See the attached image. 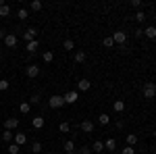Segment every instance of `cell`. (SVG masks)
Wrapping results in <instances>:
<instances>
[{
    "label": "cell",
    "instance_id": "30bf717a",
    "mask_svg": "<svg viewBox=\"0 0 156 154\" xmlns=\"http://www.w3.org/2000/svg\"><path fill=\"white\" fill-rule=\"evenodd\" d=\"M79 129L83 131V133H92V131H94V123L85 119V121H81V125H79Z\"/></svg>",
    "mask_w": 156,
    "mask_h": 154
},
{
    "label": "cell",
    "instance_id": "7bdbcfd3",
    "mask_svg": "<svg viewBox=\"0 0 156 154\" xmlns=\"http://www.w3.org/2000/svg\"><path fill=\"white\" fill-rule=\"evenodd\" d=\"M46 154H52V152H46Z\"/></svg>",
    "mask_w": 156,
    "mask_h": 154
},
{
    "label": "cell",
    "instance_id": "7a4b0ae2",
    "mask_svg": "<svg viewBox=\"0 0 156 154\" xmlns=\"http://www.w3.org/2000/svg\"><path fill=\"white\" fill-rule=\"evenodd\" d=\"M77 98H79V92H77V90H71V92H67V94L62 96L65 104H75V102H77Z\"/></svg>",
    "mask_w": 156,
    "mask_h": 154
},
{
    "label": "cell",
    "instance_id": "2e32d148",
    "mask_svg": "<svg viewBox=\"0 0 156 154\" xmlns=\"http://www.w3.org/2000/svg\"><path fill=\"white\" fill-rule=\"evenodd\" d=\"M9 15H11V6L0 0V17H9Z\"/></svg>",
    "mask_w": 156,
    "mask_h": 154
},
{
    "label": "cell",
    "instance_id": "484cf974",
    "mask_svg": "<svg viewBox=\"0 0 156 154\" xmlns=\"http://www.w3.org/2000/svg\"><path fill=\"white\" fill-rule=\"evenodd\" d=\"M135 144H137V135L135 133H129L127 135V146H135Z\"/></svg>",
    "mask_w": 156,
    "mask_h": 154
},
{
    "label": "cell",
    "instance_id": "7c38bea8",
    "mask_svg": "<svg viewBox=\"0 0 156 154\" xmlns=\"http://www.w3.org/2000/svg\"><path fill=\"white\" fill-rule=\"evenodd\" d=\"M144 36L148 38V40H154V38H156V27H154V25H148V27L144 29Z\"/></svg>",
    "mask_w": 156,
    "mask_h": 154
},
{
    "label": "cell",
    "instance_id": "d6a6232c",
    "mask_svg": "<svg viewBox=\"0 0 156 154\" xmlns=\"http://www.w3.org/2000/svg\"><path fill=\"white\" fill-rule=\"evenodd\" d=\"M77 154H92V148H90V146H81V148L77 150Z\"/></svg>",
    "mask_w": 156,
    "mask_h": 154
},
{
    "label": "cell",
    "instance_id": "d590c367",
    "mask_svg": "<svg viewBox=\"0 0 156 154\" xmlns=\"http://www.w3.org/2000/svg\"><path fill=\"white\" fill-rule=\"evenodd\" d=\"M121 154H135V150H133V146H125V148L121 150Z\"/></svg>",
    "mask_w": 156,
    "mask_h": 154
},
{
    "label": "cell",
    "instance_id": "6da1fadb",
    "mask_svg": "<svg viewBox=\"0 0 156 154\" xmlns=\"http://www.w3.org/2000/svg\"><path fill=\"white\" fill-rule=\"evenodd\" d=\"M144 98H148V100H154L156 98V83H152V81H148V83H144Z\"/></svg>",
    "mask_w": 156,
    "mask_h": 154
},
{
    "label": "cell",
    "instance_id": "52a82bcc",
    "mask_svg": "<svg viewBox=\"0 0 156 154\" xmlns=\"http://www.w3.org/2000/svg\"><path fill=\"white\" fill-rule=\"evenodd\" d=\"M17 42H19V40H17L15 34H6V38H4V46H6V48H15V46H17Z\"/></svg>",
    "mask_w": 156,
    "mask_h": 154
},
{
    "label": "cell",
    "instance_id": "83f0119b",
    "mask_svg": "<svg viewBox=\"0 0 156 154\" xmlns=\"http://www.w3.org/2000/svg\"><path fill=\"white\" fill-rule=\"evenodd\" d=\"M62 46H65V50H75V42L73 40H65Z\"/></svg>",
    "mask_w": 156,
    "mask_h": 154
},
{
    "label": "cell",
    "instance_id": "603a6c76",
    "mask_svg": "<svg viewBox=\"0 0 156 154\" xmlns=\"http://www.w3.org/2000/svg\"><path fill=\"white\" fill-rule=\"evenodd\" d=\"M104 148H108V150H115V148H117V140H115V138L106 140V142H104Z\"/></svg>",
    "mask_w": 156,
    "mask_h": 154
},
{
    "label": "cell",
    "instance_id": "ba28073f",
    "mask_svg": "<svg viewBox=\"0 0 156 154\" xmlns=\"http://www.w3.org/2000/svg\"><path fill=\"white\" fill-rule=\"evenodd\" d=\"M36 36H37L36 27H29V29L23 34V40H25V42H34V40H36Z\"/></svg>",
    "mask_w": 156,
    "mask_h": 154
},
{
    "label": "cell",
    "instance_id": "4fadbf2b",
    "mask_svg": "<svg viewBox=\"0 0 156 154\" xmlns=\"http://www.w3.org/2000/svg\"><path fill=\"white\" fill-rule=\"evenodd\" d=\"M44 123H46V121H44V117H34V119H31L34 129H42V127H44Z\"/></svg>",
    "mask_w": 156,
    "mask_h": 154
},
{
    "label": "cell",
    "instance_id": "f35d334b",
    "mask_svg": "<svg viewBox=\"0 0 156 154\" xmlns=\"http://www.w3.org/2000/svg\"><path fill=\"white\" fill-rule=\"evenodd\" d=\"M37 102H40V96H34V98L29 100V104H37Z\"/></svg>",
    "mask_w": 156,
    "mask_h": 154
},
{
    "label": "cell",
    "instance_id": "9a60e30c",
    "mask_svg": "<svg viewBox=\"0 0 156 154\" xmlns=\"http://www.w3.org/2000/svg\"><path fill=\"white\" fill-rule=\"evenodd\" d=\"M37 40H34V42H27V46H25V50L29 52V54H36V50H37Z\"/></svg>",
    "mask_w": 156,
    "mask_h": 154
},
{
    "label": "cell",
    "instance_id": "9c48e42d",
    "mask_svg": "<svg viewBox=\"0 0 156 154\" xmlns=\"http://www.w3.org/2000/svg\"><path fill=\"white\" fill-rule=\"evenodd\" d=\"M90 88H92L90 79H79V81H77V92H87Z\"/></svg>",
    "mask_w": 156,
    "mask_h": 154
},
{
    "label": "cell",
    "instance_id": "f6af8a7d",
    "mask_svg": "<svg viewBox=\"0 0 156 154\" xmlns=\"http://www.w3.org/2000/svg\"><path fill=\"white\" fill-rule=\"evenodd\" d=\"M71 154H75V152H71Z\"/></svg>",
    "mask_w": 156,
    "mask_h": 154
},
{
    "label": "cell",
    "instance_id": "b9f144b4",
    "mask_svg": "<svg viewBox=\"0 0 156 154\" xmlns=\"http://www.w3.org/2000/svg\"><path fill=\"white\" fill-rule=\"evenodd\" d=\"M154 138H156V129H154Z\"/></svg>",
    "mask_w": 156,
    "mask_h": 154
},
{
    "label": "cell",
    "instance_id": "1f68e13d",
    "mask_svg": "<svg viewBox=\"0 0 156 154\" xmlns=\"http://www.w3.org/2000/svg\"><path fill=\"white\" fill-rule=\"evenodd\" d=\"M58 129L62 131V133H67V131L71 129V125H69V123H67V121H62V123H60V125H58Z\"/></svg>",
    "mask_w": 156,
    "mask_h": 154
},
{
    "label": "cell",
    "instance_id": "ffe728a7",
    "mask_svg": "<svg viewBox=\"0 0 156 154\" xmlns=\"http://www.w3.org/2000/svg\"><path fill=\"white\" fill-rule=\"evenodd\" d=\"M85 59H87V54H85L83 50H77L75 52V63H83Z\"/></svg>",
    "mask_w": 156,
    "mask_h": 154
},
{
    "label": "cell",
    "instance_id": "e0dca14e",
    "mask_svg": "<svg viewBox=\"0 0 156 154\" xmlns=\"http://www.w3.org/2000/svg\"><path fill=\"white\" fill-rule=\"evenodd\" d=\"M102 150H104V142L102 140H96L92 144V152H102Z\"/></svg>",
    "mask_w": 156,
    "mask_h": 154
},
{
    "label": "cell",
    "instance_id": "44dd1931",
    "mask_svg": "<svg viewBox=\"0 0 156 154\" xmlns=\"http://www.w3.org/2000/svg\"><path fill=\"white\" fill-rule=\"evenodd\" d=\"M42 59H44V63H52V60H54V52H52V50H46V52L42 54Z\"/></svg>",
    "mask_w": 156,
    "mask_h": 154
},
{
    "label": "cell",
    "instance_id": "8d00e7d4",
    "mask_svg": "<svg viewBox=\"0 0 156 154\" xmlns=\"http://www.w3.org/2000/svg\"><path fill=\"white\" fill-rule=\"evenodd\" d=\"M131 6H133V9H137V11H140V6H142V2H140V0H131Z\"/></svg>",
    "mask_w": 156,
    "mask_h": 154
},
{
    "label": "cell",
    "instance_id": "e575fe53",
    "mask_svg": "<svg viewBox=\"0 0 156 154\" xmlns=\"http://www.w3.org/2000/svg\"><path fill=\"white\" fill-rule=\"evenodd\" d=\"M102 44H104L106 48H112V46H115V42H112V38H104V40H102Z\"/></svg>",
    "mask_w": 156,
    "mask_h": 154
},
{
    "label": "cell",
    "instance_id": "ee69618b",
    "mask_svg": "<svg viewBox=\"0 0 156 154\" xmlns=\"http://www.w3.org/2000/svg\"><path fill=\"white\" fill-rule=\"evenodd\" d=\"M0 54H2V50H0Z\"/></svg>",
    "mask_w": 156,
    "mask_h": 154
},
{
    "label": "cell",
    "instance_id": "d6986e66",
    "mask_svg": "<svg viewBox=\"0 0 156 154\" xmlns=\"http://www.w3.org/2000/svg\"><path fill=\"white\" fill-rule=\"evenodd\" d=\"M42 6H44V4H42L40 0H31V4H29V9H31V11H34V13L42 11Z\"/></svg>",
    "mask_w": 156,
    "mask_h": 154
},
{
    "label": "cell",
    "instance_id": "277c9868",
    "mask_svg": "<svg viewBox=\"0 0 156 154\" xmlns=\"http://www.w3.org/2000/svg\"><path fill=\"white\" fill-rule=\"evenodd\" d=\"M17 127H19V117H9L4 121V129L12 131V129H17Z\"/></svg>",
    "mask_w": 156,
    "mask_h": 154
},
{
    "label": "cell",
    "instance_id": "7402d4cb",
    "mask_svg": "<svg viewBox=\"0 0 156 154\" xmlns=\"http://www.w3.org/2000/svg\"><path fill=\"white\" fill-rule=\"evenodd\" d=\"M12 138H15V133H12V131H9V129L2 131V140H4V142H12Z\"/></svg>",
    "mask_w": 156,
    "mask_h": 154
},
{
    "label": "cell",
    "instance_id": "ac0fdd59",
    "mask_svg": "<svg viewBox=\"0 0 156 154\" xmlns=\"http://www.w3.org/2000/svg\"><path fill=\"white\" fill-rule=\"evenodd\" d=\"M65 152L67 154L75 152V142H73V140H67V142H65Z\"/></svg>",
    "mask_w": 156,
    "mask_h": 154
},
{
    "label": "cell",
    "instance_id": "3957f363",
    "mask_svg": "<svg viewBox=\"0 0 156 154\" xmlns=\"http://www.w3.org/2000/svg\"><path fill=\"white\" fill-rule=\"evenodd\" d=\"M48 104H50V108H62L65 106V100H62V96H50V100H48Z\"/></svg>",
    "mask_w": 156,
    "mask_h": 154
},
{
    "label": "cell",
    "instance_id": "74e56055",
    "mask_svg": "<svg viewBox=\"0 0 156 154\" xmlns=\"http://www.w3.org/2000/svg\"><path fill=\"white\" fill-rule=\"evenodd\" d=\"M133 36H135V38H142V36H144V29H135V31H133Z\"/></svg>",
    "mask_w": 156,
    "mask_h": 154
},
{
    "label": "cell",
    "instance_id": "bcb514c9",
    "mask_svg": "<svg viewBox=\"0 0 156 154\" xmlns=\"http://www.w3.org/2000/svg\"><path fill=\"white\" fill-rule=\"evenodd\" d=\"M0 79H2V77H0Z\"/></svg>",
    "mask_w": 156,
    "mask_h": 154
},
{
    "label": "cell",
    "instance_id": "8992f818",
    "mask_svg": "<svg viewBox=\"0 0 156 154\" xmlns=\"http://www.w3.org/2000/svg\"><path fill=\"white\" fill-rule=\"evenodd\" d=\"M25 73H27L29 79H36L37 75H40V67H37V65H29V67L25 69Z\"/></svg>",
    "mask_w": 156,
    "mask_h": 154
},
{
    "label": "cell",
    "instance_id": "60d3db41",
    "mask_svg": "<svg viewBox=\"0 0 156 154\" xmlns=\"http://www.w3.org/2000/svg\"><path fill=\"white\" fill-rule=\"evenodd\" d=\"M154 152H156V144H154Z\"/></svg>",
    "mask_w": 156,
    "mask_h": 154
},
{
    "label": "cell",
    "instance_id": "f546056e",
    "mask_svg": "<svg viewBox=\"0 0 156 154\" xmlns=\"http://www.w3.org/2000/svg\"><path fill=\"white\" fill-rule=\"evenodd\" d=\"M31 152H34V154H40V152H42V144H40V142H34V144H31Z\"/></svg>",
    "mask_w": 156,
    "mask_h": 154
},
{
    "label": "cell",
    "instance_id": "8fae6325",
    "mask_svg": "<svg viewBox=\"0 0 156 154\" xmlns=\"http://www.w3.org/2000/svg\"><path fill=\"white\" fill-rule=\"evenodd\" d=\"M27 142V135L25 133H15V138H12V144H17V146H23Z\"/></svg>",
    "mask_w": 156,
    "mask_h": 154
},
{
    "label": "cell",
    "instance_id": "4dcf8cb0",
    "mask_svg": "<svg viewBox=\"0 0 156 154\" xmlns=\"http://www.w3.org/2000/svg\"><path fill=\"white\" fill-rule=\"evenodd\" d=\"M17 17H19V19H21V21H25V19H27V17H29V13L25 11V9H19V13H17Z\"/></svg>",
    "mask_w": 156,
    "mask_h": 154
},
{
    "label": "cell",
    "instance_id": "ab89813d",
    "mask_svg": "<svg viewBox=\"0 0 156 154\" xmlns=\"http://www.w3.org/2000/svg\"><path fill=\"white\" fill-rule=\"evenodd\" d=\"M4 38H6V31H4V29L0 27V40H4Z\"/></svg>",
    "mask_w": 156,
    "mask_h": 154
},
{
    "label": "cell",
    "instance_id": "5b68a950",
    "mask_svg": "<svg viewBox=\"0 0 156 154\" xmlns=\"http://www.w3.org/2000/svg\"><path fill=\"white\" fill-rule=\"evenodd\" d=\"M110 38H112L115 44H125V42H127V34H125V31H115Z\"/></svg>",
    "mask_w": 156,
    "mask_h": 154
},
{
    "label": "cell",
    "instance_id": "836d02e7",
    "mask_svg": "<svg viewBox=\"0 0 156 154\" xmlns=\"http://www.w3.org/2000/svg\"><path fill=\"white\" fill-rule=\"evenodd\" d=\"M9 85H11V83L6 81V79H0V92H6V90H9Z\"/></svg>",
    "mask_w": 156,
    "mask_h": 154
},
{
    "label": "cell",
    "instance_id": "f1b7e54d",
    "mask_svg": "<svg viewBox=\"0 0 156 154\" xmlns=\"http://www.w3.org/2000/svg\"><path fill=\"white\" fill-rule=\"evenodd\" d=\"M19 152H21V146H17V144L9 146V154H19Z\"/></svg>",
    "mask_w": 156,
    "mask_h": 154
},
{
    "label": "cell",
    "instance_id": "cb8c5ba5",
    "mask_svg": "<svg viewBox=\"0 0 156 154\" xmlns=\"http://www.w3.org/2000/svg\"><path fill=\"white\" fill-rule=\"evenodd\" d=\"M19 110H21V115H27V113L31 110V104H29V102H21V106H19Z\"/></svg>",
    "mask_w": 156,
    "mask_h": 154
},
{
    "label": "cell",
    "instance_id": "4316f807",
    "mask_svg": "<svg viewBox=\"0 0 156 154\" xmlns=\"http://www.w3.org/2000/svg\"><path fill=\"white\" fill-rule=\"evenodd\" d=\"M135 21H137V23H144V21H146V13L144 11H137V13H135Z\"/></svg>",
    "mask_w": 156,
    "mask_h": 154
},
{
    "label": "cell",
    "instance_id": "d4e9b609",
    "mask_svg": "<svg viewBox=\"0 0 156 154\" xmlns=\"http://www.w3.org/2000/svg\"><path fill=\"white\" fill-rule=\"evenodd\" d=\"M98 123H100V125H108V123H110V117H108V115H104V113H102V115H100V117H98Z\"/></svg>",
    "mask_w": 156,
    "mask_h": 154
},
{
    "label": "cell",
    "instance_id": "5bb4252c",
    "mask_svg": "<svg viewBox=\"0 0 156 154\" xmlns=\"http://www.w3.org/2000/svg\"><path fill=\"white\" fill-rule=\"evenodd\" d=\"M112 110L115 113H123L125 110V100H115L112 102Z\"/></svg>",
    "mask_w": 156,
    "mask_h": 154
}]
</instances>
